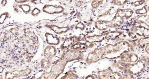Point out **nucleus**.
I'll return each instance as SVG.
<instances>
[{
	"label": "nucleus",
	"instance_id": "obj_32",
	"mask_svg": "<svg viewBox=\"0 0 149 79\" xmlns=\"http://www.w3.org/2000/svg\"><path fill=\"white\" fill-rule=\"evenodd\" d=\"M6 4V1H3L2 2V4L3 6H5Z\"/></svg>",
	"mask_w": 149,
	"mask_h": 79
},
{
	"label": "nucleus",
	"instance_id": "obj_7",
	"mask_svg": "<svg viewBox=\"0 0 149 79\" xmlns=\"http://www.w3.org/2000/svg\"><path fill=\"white\" fill-rule=\"evenodd\" d=\"M43 11L49 14L59 13L63 11V8L59 6H54L47 5L43 8Z\"/></svg>",
	"mask_w": 149,
	"mask_h": 79
},
{
	"label": "nucleus",
	"instance_id": "obj_16",
	"mask_svg": "<svg viewBox=\"0 0 149 79\" xmlns=\"http://www.w3.org/2000/svg\"><path fill=\"white\" fill-rule=\"evenodd\" d=\"M122 76L119 72L112 71L109 79H122Z\"/></svg>",
	"mask_w": 149,
	"mask_h": 79
},
{
	"label": "nucleus",
	"instance_id": "obj_6",
	"mask_svg": "<svg viewBox=\"0 0 149 79\" xmlns=\"http://www.w3.org/2000/svg\"><path fill=\"white\" fill-rule=\"evenodd\" d=\"M30 69H26V70L21 71H14L10 72L6 74V79H12L15 77H19L21 76H28L30 73Z\"/></svg>",
	"mask_w": 149,
	"mask_h": 79
},
{
	"label": "nucleus",
	"instance_id": "obj_5",
	"mask_svg": "<svg viewBox=\"0 0 149 79\" xmlns=\"http://www.w3.org/2000/svg\"><path fill=\"white\" fill-rule=\"evenodd\" d=\"M121 61L122 62L133 63L136 62L139 60L138 55L132 52H127L123 53L121 56Z\"/></svg>",
	"mask_w": 149,
	"mask_h": 79
},
{
	"label": "nucleus",
	"instance_id": "obj_17",
	"mask_svg": "<svg viewBox=\"0 0 149 79\" xmlns=\"http://www.w3.org/2000/svg\"><path fill=\"white\" fill-rule=\"evenodd\" d=\"M90 42H100L103 39V37L101 36H93L88 37Z\"/></svg>",
	"mask_w": 149,
	"mask_h": 79
},
{
	"label": "nucleus",
	"instance_id": "obj_2",
	"mask_svg": "<svg viewBox=\"0 0 149 79\" xmlns=\"http://www.w3.org/2000/svg\"><path fill=\"white\" fill-rule=\"evenodd\" d=\"M148 64V57H142L136 62L134 63L120 62L118 64V67L127 73L130 74L133 76L141 73L144 70Z\"/></svg>",
	"mask_w": 149,
	"mask_h": 79
},
{
	"label": "nucleus",
	"instance_id": "obj_19",
	"mask_svg": "<svg viewBox=\"0 0 149 79\" xmlns=\"http://www.w3.org/2000/svg\"><path fill=\"white\" fill-rule=\"evenodd\" d=\"M120 35V33L118 32H113L108 33L107 35V37L110 39H115L116 38H118Z\"/></svg>",
	"mask_w": 149,
	"mask_h": 79
},
{
	"label": "nucleus",
	"instance_id": "obj_9",
	"mask_svg": "<svg viewBox=\"0 0 149 79\" xmlns=\"http://www.w3.org/2000/svg\"><path fill=\"white\" fill-rule=\"evenodd\" d=\"M80 41V38L77 36H73L70 37L69 38H67L65 41L62 44V48L63 49H66L67 48H69V46H72L77 43V42Z\"/></svg>",
	"mask_w": 149,
	"mask_h": 79
},
{
	"label": "nucleus",
	"instance_id": "obj_31",
	"mask_svg": "<svg viewBox=\"0 0 149 79\" xmlns=\"http://www.w3.org/2000/svg\"><path fill=\"white\" fill-rule=\"evenodd\" d=\"M60 79H68V76H66V74H65L64 76H63L62 78H61Z\"/></svg>",
	"mask_w": 149,
	"mask_h": 79
},
{
	"label": "nucleus",
	"instance_id": "obj_22",
	"mask_svg": "<svg viewBox=\"0 0 149 79\" xmlns=\"http://www.w3.org/2000/svg\"><path fill=\"white\" fill-rule=\"evenodd\" d=\"M19 7H20V8H22L23 11H24V12H26V13H28V12L30 11V6H29L28 4L21 5V6H19Z\"/></svg>",
	"mask_w": 149,
	"mask_h": 79
},
{
	"label": "nucleus",
	"instance_id": "obj_26",
	"mask_svg": "<svg viewBox=\"0 0 149 79\" xmlns=\"http://www.w3.org/2000/svg\"><path fill=\"white\" fill-rule=\"evenodd\" d=\"M40 10L38 9V8H34L33 10V11L32 12V14L33 15H38V14L40 13Z\"/></svg>",
	"mask_w": 149,
	"mask_h": 79
},
{
	"label": "nucleus",
	"instance_id": "obj_15",
	"mask_svg": "<svg viewBox=\"0 0 149 79\" xmlns=\"http://www.w3.org/2000/svg\"><path fill=\"white\" fill-rule=\"evenodd\" d=\"M51 27L52 30H53L55 32L58 34H61V33L66 32V31L68 30V27H59L55 25H52L51 26Z\"/></svg>",
	"mask_w": 149,
	"mask_h": 79
},
{
	"label": "nucleus",
	"instance_id": "obj_12",
	"mask_svg": "<svg viewBox=\"0 0 149 79\" xmlns=\"http://www.w3.org/2000/svg\"><path fill=\"white\" fill-rule=\"evenodd\" d=\"M45 36L47 43L51 45H58L60 43V40L52 34L50 33H47Z\"/></svg>",
	"mask_w": 149,
	"mask_h": 79
},
{
	"label": "nucleus",
	"instance_id": "obj_30",
	"mask_svg": "<svg viewBox=\"0 0 149 79\" xmlns=\"http://www.w3.org/2000/svg\"><path fill=\"white\" fill-rule=\"evenodd\" d=\"M146 52L148 53V54H149V44H148L146 45Z\"/></svg>",
	"mask_w": 149,
	"mask_h": 79
},
{
	"label": "nucleus",
	"instance_id": "obj_25",
	"mask_svg": "<svg viewBox=\"0 0 149 79\" xmlns=\"http://www.w3.org/2000/svg\"><path fill=\"white\" fill-rule=\"evenodd\" d=\"M122 79H134V78L132 74L127 73L124 74V76H122Z\"/></svg>",
	"mask_w": 149,
	"mask_h": 79
},
{
	"label": "nucleus",
	"instance_id": "obj_3",
	"mask_svg": "<svg viewBox=\"0 0 149 79\" xmlns=\"http://www.w3.org/2000/svg\"><path fill=\"white\" fill-rule=\"evenodd\" d=\"M82 57L83 55L79 50L72 49L66 51L63 55L61 59L68 62L73 60L82 59Z\"/></svg>",
	"mask_w": 149,
	"mask_h": 79
},
{
	"label": "nucleus",
	"instance_id": "obj_21",
	"mask_svg": "<svg viewBox=\"0 0 149 79\" xmlns=\"http://www.w3.org/2000/svg\"><path fill=\"white\" fill-rule=\"evenodd\" d=\"M66 76L68 78L71 79H76L78 78L77 74L75 73L74 72L70 71L66 73Z\"/></svg>",
	"mask_w": 149,
	"mask_h": 79
},
{
	"label": "nucleus",
	"instance_id": "obj_18",
	"mask_svg": "<svg viewBox=\"0 0 149 79\" xmlns=\"http://www.w3.org/2000/svg\"><path fill=\"white\" fill-rule=\"evenodd\" d=\"M138 21L140 23H144L147 25H149V17L147 15H143L139 17Z\"/></svg>",
	"mask_w": 149,
	"mask_h": 79
},
{
	"label": "nucleus",
	"instance_id": "obj_11",
	"mask_svg": "<svg viewBox=\"0 0 149 79\" xmlns=\"http://www.w3.org/2000/svg\"><path fill=\"white\" fill-rule=\"evenodd\" d=\"M133 13V12L132 10L127 8V9H123V10L120 9L118 11L116 14L119 17H121L122 19L123 17L128 19L132 15Z\"/></svg>",
	"mask_w": 149,
	"mask_h": 79
},
{
	"label": "nucleus",
	"instance_id": "obj_14",
	"mask_svg": "<svg viewBox=\"0 0 149 79\" xmlns=\"http://www.w3.org/2000/svg\"><path fill=\"white\" fill-rule=\"evenodd\" d=\"M149 37H146V38H142L139 40H135L133 41L134 45L136 46H139L141 48H143L148 44Z\"/></svg>",
	"mask_w": 149,
	"mask_h": 79
},
{
	"label": "nucleus",
	"instance_id": "obj_20",
	"mask_svg": "<svg viewBox=\"0 0 149 79\" xmlns=\"http://www.w3.org/2000/svg\"><path fill=\"white\" fill-rule=\"evenodd\" d=\"M51 63L48 59H43L41 61L42 67L43 69H48L50 68Z\"/></svg>",
	"mask_w": 149,
	"mask_h": 79
},
{
	"label": "nucleus",
	"instance_id": "obj_29",
	"mask_svg": "<svg viewBox=\"0 0 149 79\" xmlns=\"http://www.w3.org/2000/svg\"><path fill=\"white\" fill-rule=\"evenodd\" d=\"M80 23L79 24L77 25V27H79V28H81V29H82V28H83L84 27V25H83V24H82V23Z\"/></svg>",
	"mask_w": 149,
	"mask_h": 79
},
{
	"label": "nucleus",
	"instance_id": "obj_8",
	"mask_svg": "<svg viewBox=\"0 0 149 79\" xmlns=\"http://www.w3.org/2000/svg\"><path fill=\"white\" fill-rule=\"evenodd\" d=\"M94 46L93 44L92 43L90 42H82L81 41L77 42V43L75 44L74 45L71 46V49L73 50H86L88 48H91Z\"/></svg>",
	"mask_w": 149,
	"mask_h": 79
},
{
	"label": "nucleus",
	"instance_id": "obj_10",
	"mask_svg": "<svg viewBox=\"0 0 149 79\" xmlns=\"http://www.w3.org/2000/svg\"><path fill=\"white\" fill-rule=\"evenodd\" d=\"M56 53V50L53 46H48L45 48L44 51V55L47 59L50 60L52 59Z\"/></svg>",
	"mask_w": 149,
	"mask_h": 79
},
{
	"label": "nucleus",
	"instance_id": "obj_4",
	"mask_svg": "<svg viewBox=\"0 0 149 79\" xmlns=\"http://www.w3.org/2000/svg\"><path fill=\"white\" fill-rule=\"evenodd\" d=\"M103 55V54L101 48L98 49H97L88 55L86 59V62L88 64L97 62V61L102 58Z\"/></svg>",
	"mask_w": 149,
	"mask_h": 79
},
{
	"label": "nucleus",
	"instance_id": "obj_24",
	"mask_svg": "<svg viewBox=\"0 0 149 79\" xmlns=\"http://www.w3.org/2000/svg\"><path fill=\"white\" fill-rule=\"evenodd\" d=\"M147 11H148V10L146 9V7L145 6V7H144V8H141V9L136 10V13L138 14H144L146 13Z\"/></svg>",
	"mask_w": 149,
	"mask_h": 79
},
{
	"label": "nucleus",
	"instance_id": "obj_23",
	"mask_svg": "<svg viewBox=\"0 0 149 79\" xmlns=\"http://www.w3.org/2000/svg\"><path fill=\"white\" fill-rule=\"evenodd\" d=\"M8 13H4L0 16V24H3L6 19L8 17Z\"/></svg>",
	"mask_w": 149,
	"mask_h": 79
},
{
	"label": "nucleus",
	"instance_id": "obj_27",
	"mask_svg": "<svg viewBox=\"0 0 149 79\" xmlns=\"http://www.w3.org/2000/svg\"><path fill=\"white\" fill-rule=\"evenodd\" d=\"M143 1H138V2H135V4H134V6H140V5H141V4H142V3H143Z\"/></svg>",
	"mask_w": 149,
	"mask_h": 79
},
{
	"label": "nucleus",
	"instance_id": "obj_1",
	"mask_svg": "<svg viewBox=\"0 0 149 79\" xmlns=\"http://www.w3.org/2000/svg\"><path fill=\"white\" fill-rule=\"evenodd\" d=\"M103 55L108 59L121 57L124 53L131 52L132 46L127 42H120L115 45H108L101 48Z\"/></svg>",
	"mask_w": 149,
	"mask_h": 79
},
{
	"label": "nucleus",
	"instance_id": "obj_13",
	"mask_svg": "<svg viewBox=\"0 0 149 79\" xmlns=\"http://www.w3.org/2000/svg\"><path fill=\"white\" fill-rule=\"evenodd\" d=\"M134 31L135 33L139 36H144L146 37L149 36V30L143 27H137Z\"/></svg>",
	"mask_w": 149,
	"mask_h": 79
},
{
	"label": "nucleus",
	"instance_id": "obj_28",
	"mask_svg": "<svg viewBox=\"0 0 149 79\" xmlns=\"http://www.w3.org/2000/svg\"><path fill=\"white\" fill-rule=\"evenodd\" d=\"M85 79H95V77L92 75H89L88 76H86Z\"/></svg>",
	"mask_w": 149,
	"mask_h": 79
}]
</instances>
